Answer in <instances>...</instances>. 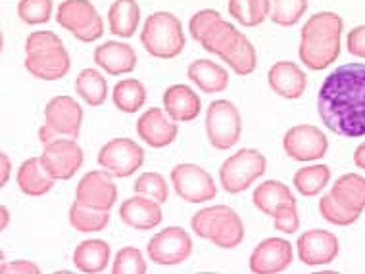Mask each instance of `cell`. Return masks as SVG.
Here are the masks:
<instances>
[{
  "instance_id": "cell-42",
  "label": "cell",
  "mask_w": 365,
  "mask_h": 274,
  "mask_svg": "<svg viewBox=\"0 0 365 274\" xmlns=\"http://www.w3.org/2000/svg\"><path fill=\"white\" fill-rule=\"evenodd\" d=\"M346 48L352 56L365 60V25H358L348 33Z\"/></svg>"
},
{
  "instance_id": "cell-38",
  "label": "cell",
  "mask_w": 365,
  "mask_h": 274,
  "mask_svg": "<svg viewBox=\"0 0 365 274\" xmlns=\"http://www.w3.org/2000/svg\"><path fill=\"white\" fill-rule=\"evenodd\" d=\"M146 261L143 251L133 246L121 248L112 263L113 274H145L146 273Z\"/></svg>"
},
{
  "instance_id": "cell-13",
  "label": "cell",
  "mask_w": 365,
  "mask_h": 274,
  "mask_svg": "<svg viewBox=\"0 0 365 274\" xmlns=\"http://www.w3.org/2000/svg\"><path fill=\"white\" fill-rule=\"evenodd\" d=\"M146 253L152 263L162 267L181 265L192 253V238L181 226H165L148 240Z\"/></svg>"
},
{
  "instance_id": "cell-8",
  "label": "cell",
  "mask_w": 365,
  "mask_h": 274,
  "mask_svg": "<svg viewBox=\"0 0 365 274\" xmlns=\"http://www.w3.org/2000/svg\"><path fill=\"white\" fill-rule=\"evenodd\" d=\"M267 162L254 148H242L229 156L220 167V182L229 194H240L252 186L259 176H264Z\"/></svg>"
},
{
  "instance_id": "cell-5",
  "label": "cell",
  "mask_w": 365,
  "mask_h": 274,
  "mask_svg": "<svg viewBox=\"0 0 365 274\" xmlns=\"http://www.w3.org/2000/svg\"><path fill=\"white\" fill-rule=\"evenodd\" d=\"M189 33L202 48L210 54H215L221 60L231 50L237 48V44L246 37L231 21L221 18V14L214 8L196 12L189 21Z\"/></svg>"
},
{
  "instance_id": "cell-35",
  "label": "cell",
  "mask_w": 365,
  "mask_h": 274,
  "mask_svg": "<svg viewBox=\"0 0 365 274\" xmlns=\"http://www.w3.org/2000/svg\"><path fill=\"white\" fill-rule=\"evenodd\" d=\"M221 62L227 63L237 75L246 77V75L252 73L254 69H256V65H258V54H256V48H254V44L250 43V38L245 37L239 44H237V48L231 50Z\"/></svg>"
},
{
  "instance_id": "cell-19",
  "label": "cell",
  "mask_w": 365,
  "mask_h": 274,
  "mask_svg": "<svg viewBox=\"0 0 365 274\" xmlns=\"http://www.w3.org/2000/svg\"><path fill=\"white\" fill-rule=\"evenodd\" d=\"M137 135L150 148H165L171 142H175L179 125L165 113V110L150 107L137 121Z\"/></svg>"
},
{
  "instance_id": "cell-39",
  "label": "cell",
  "mask_w": 365,
  "mask_h": 274,
  "mask_svg": "<svg viewBox=\"0 0 365 274\" xmlns=\"http://www.w3.org/2000/svg\"><path fill=\"white\" fill-rule=\"evenodd\" d=\"M54 12L52 0H19L18 16L27 25L48 23Z\"/></svg>"
},
{
  "instance_id": "cell-40",
  "label": "cell",
  "mask_w": 365,
  "mask_h": 274,
  "mask_svg": "<svg viewBox=\"0 0 365 274\" xmlns=\"http://www.w3.org/2000/svg\"><path fill=\"white\" fill-rule=\"evenodd\" d=\"M319 213H322V217L327 223L334 224V226H350V224H354L359 218V215L348 211V209L340 206L339 201L331 196V192L325 194L319 199Z\"/></svg>"
},
{
  "instance_id": "cell-6",
  "label": "cell",
  "mask_w": 365,
  "mask_h": 274,
  "mask_svg": "<svg viewBox=\"0 0 365 274\" xmlns=\"http://www.w3.org/2000/svg\"><path fill=\"white\" fill-rule=\"evenodd\" d=\"M140 43L150 56L160 60H173L185 48L187 37L175 14L154 12L145 19Z\"/></svg>"
},
{
  "instance_id": "cell-4",
  "label": "cell",
  "mask_w": 365,
  "mask_h": 274,
  "mask_svg": "<svg viewBox=\"0 0 365 274\" xmlns=\"http://www.w3.org/2000/svg\"><path fill=\"white\" fill-rule=\"evenodd\" d=\"M190 226L198 238L221 249H233L245 240V224L233 207L210 206L204 207L190 218Z\"/></svg>"
},
{
  "instance_id": "cell-15",
  "label": "cell",
  "mask_w": 365,
  "mask_h": 274,
  "mask_svg": "<svg viewBox=\"0 0 365 274\" xmlns=\"http://www.w3.org/2000/svg\"><path fill=\"white\" fill-rule=\"evenodd\" d=\"M83 149L76 142V138H56L44 144L41 162L48 171L52 179L56 181H70L71 176L81 169Z\"/></svg>"
},
{
  "instance_id": "cell-14",
  "label": "cell",
  "mask_w": 365,
  "mask_h": 274,
  "mask_svg": "<svg viewBox=\"0 0 365 274\" xmlns=\"http://www.w3.org/2000/svg\"><path fill=\"white\" fill-rule=\"evenodd\" d=\"M283 149L294 162H317L327 154L329 140L315 125H294L284 132Z\"/></svg>"
},
{
  "instance_id": "cell-45",
  "label": "cell",
  "mask_w": 365,
  "mask_h": 274,
  "mask_svg": "<svg viewBox=\"0 0 365 274\" xmlns=\"http://www.w3.org/2000/svg\"><path fill=\"white\" fill-rule=\"evenodd\" d=\"M354 163H356V167L364 169L365 171V142H361L356 148V152H354Z\"/></svg>"
},
{
  "instance_id": "cell-26",
  "label": "cell",
  "mask_w": 365,
  "mask_h": 274,
  "mask_svg": "<svg viewBox=\"0 0 365 274\" xmlns=\"http://www.w3.org/2000/svg\"><path fill=\"white\" fill-rule=\"evenodd\" d=\"M187 75L204 94H220L229 87V73L225 68H221L220 63L206 60V58L190 63Z\"/></svg>"
},
{
  "instance_id": "cell-2",
  "label": "cell",
  "mask_w": 365,
  "mask_h": 274,
  "mask_svg": "<svg viewBox=\"0 0 365 274\" xmlns=\"http://www.w3.org/2000/svg\"><path fill=\"white\" fill-rule=\"evenodd\" d=\"M344 21L339 14L317 12L302 25L298 56L308 69L322 71L340 56Z\"/></svg>"
},
{
  "instance_id": "cell-16",
  "label": "cell",
  "mask_w": 365,
  "mask_h": 274,
  "mask_svg": "<svg viewBox=\"0 0 365 274\" xmlns=\"http://www.w3.org/2000/svg\"><path fill=\"white\" fill-rule=\"evenodd\" d=\"M76 199L83 206L95 207L110 211L118 201V186L113 184V174L101 169V171H88L77 184Z\"/></svg>"
},
{
  "instance_id": "cell-10",
  "label": "cell",
  "mask_w": 365,
  "mask_h": 274,
  "mask_svg": "<svg viewBox=\"0 0 365 274\" xmlns=\"http://www.w3.org/2000/svg\"><path fill=\"white\" fill-rule=\"evenodd\" d=\"M206 137L215 149H231L242 135V117L233 102L215 100L206 110Z\"/></svg>"
},
{
  "instance_id": "cell-23",
  "label": "cell",
  "mask_w": 365,
  "mask_h": 274,
  "mask_svg": "<svg viewBox=\"0 0 365 274\" xmlns=\"http://www.w3.org/2000/svg\"><path fill=\"white\" fill-rule=\"evenodd\" d=\"M164 110L177 123H189L195 121L202 112L200 96L189 85H171L162 96Z\"/></svg>"
},
{
  "instance_id": "cell-46",
  "label": "cell",
  "mask_w": 365,
  "mask_h": 274,
  "mask_svg": "<svg viewBox=\"0 0 365 274\" xmlns=\"http://www.w3.org/2000/svg\"><path fill=\"white\" fill-rule=\"evenodd\" d=\"M0 213H2V223H0V228L4 231L8 226V221H10V213H8V207L2 206L0 207Z\"/></svg>"
},
{
  "instance_id": "cell-30",
  "label": "cell",
  "mask_w": 365,
  "mask_h": 274,
  "mask_svg": "<svg viewBox=\"0 0 365 274\" xmlns=\"http://www.w3.org/2000/svg\"><path fill=\"white\" fill-rule=\"evenodd\" d=\"M76 93L87 106L98 107L108 98V81L98 69H83L76 79Z\"/></svg>"
},
{
  "instance_id": "cell-32",
  "label": "cell",
  "mask_w": 365,
  "mask_h": 274,
  "mask_svg": "<svg viewBox=\"0 0 365 274\" xmlns=\"http://www.w3.org/2000/svg\"><path fill=\"white\" fill-rule=\"evenodd\" d=\"M70 224L77 232H101L110 224V211L83 206L81 201H73L70 207Z\"/></svg>"
},
{
  "instance_id": "cell-33",
  "label": "cell",
  "mask_w": 365,
  "mask_h": 274,
  "mask_svg": "<svg viewBox=\"0 0 365 274\" xmlns=\"http://www.w3.org/2000/svg\"><path fill=\"white\" fill-rule=\"evenodd\" d=\"M229 14L245 27L262 25L271 14V0H229Z\"/></svg>"
},
{
  "instance_id": "cell-18",
  "label": "cell",
  "mask_w": 365,
  "mask_h": 274,
  "mask_svg": "<svg viewBox=\"0 0 365 274\" xmlns=\"http://www.w3.org/2000/svg\"><path fill=\"white\" fill-rule=\"evenodd\" d=\"M298 257L304 265L308 267H319V265H329L336 259L340 251L339 238L329 231H306L300 234L298 242Z\"/></svg>"
},
{
  "instance_id": "cell-37",
  "label": "cell",
  "mask_w": 365,
  "mask_h": 274,
  "mask_svg": "<svg viewBox=\"0 0 365 274\" xmlns=\"http://www.w3.org/2000/svg\"><path fill=\"white\" fill-rule=\"evenodd\" d=\"M133 190L135 194H140V196H146V198L156 199L158 204H165L168 198H170V186L168 182L160 173H154V171H148V173H143L133 184Z\"/></svg>"
},
{
  "instance_id": "cell-28",
  "label": "cell",
  "mask_w": 365,
  "mask_h": 274,
  "mask_svg": "<svg viewBox=\"0 0 365 274\" xmlns=\"http://www.w3.org/2000/svg\"><path fill=\"white\" fill-rule=\"evenodd\" d=\"M140 23V6L137 0H115L108 10L110 33L115 37L131 38Z\"/></svg>"
},
{
  "instance_id": "cell-25",
  "label": "cell",
  "mask_w": 365,
  "mask_h": 274,
  "mask_svg": "<svg viewBox=\"0 0 365 274\" xmlns=\"http://www.w3.org/2000/svg\"><path fill=\"white\" fill-rule=\"evenodd\" d=\"M16 179H18L19 192L31 198L48 194L56 184V179H52L48 171L44 169L41 157H29L27 162L21 163Z\"/></svg>"
},
{
  "instance_id": "cell-29",
  "label": "cell",
  "mask_w": 365,
  "mask_h": 274,
  "mask_svg": "<svg viewBox=\"0 0 365 274\" xmlns=\"http://www.w3.org/2000/svg\"><path fill=\"white\" fill-rule=\"evenodd\" d=\"M110 255H112L110 243L93 238V240H85L77 246L73 251V265L81 273H102L110 265Z\"/></svg>"
},
{
  "instance_id": "cell-41",
  "label": "cell",
  "mask_w": 365,
  "mask_h": 274,
  "mask_svg": "<svg viewBox=\"0 0 365 274\" xmlns=\"http://www.w3.org/2000/svg\"><path fill=\"white\" fill-rule=\"evenodd\" d=\"M273 226L279 232L294 234L300 228V217H298V206H289L273 217Z\"/></svg>"
},
{
  "instance_id": "cell-22",
  "label": "cell",
  "mask_w": 365,
  "mask_h": 274,
  "mask_svg": "<svg viewBox=\"0 0 365 274\" xmlns=\"http://www.w3.org/2000/svg\"><path fill=\"white\" fill-rule=\"evenodd\" d=\"M95 63L108 75H127L137 68V52L131 44L108 41L95 48Z\"/></svg>"
},
{
  "instance_id": "cell-27",
  "label": "cell",
  "mask_w": 365,
  "mask_h": 274,
  "mask_svg": "<svg viewBox=\"0 0 365 274\" xmlns=\"http://www.w3.org/2000/svg\"><path fill=\"white\" fill-rule=\"evenodd\" d=\"M331 196L344 209L361 215L365 209V179L358 173L342 174L334 181Z\"/></svg>"
},
{
  "instance_id": "cell-36",
  "label": "cell",
  "mask_w": 365,
  "mask_h": 274,
  "mask_svg": "<svg viewBox=\"0 0 365 274\" xmlns=\"http://www.w3.org/2000/svg\"><path fill=\"white\" fill-rule=\"evenodd\" d=\"M308 10V0H271L269 19L281 27L296 25Z\"/></svg>"
},
{
  "instance_id": "cell-34",
  "label": "cell",
  "mask_w": 365,
  "mask_h": 274,
  "mask_svg": "<svg viewBox=\"0 0 365 274\" xmlns=\"http://www.w3.org/2000/svg\"><path fill=\"white\" fill-rule=\"evenodd\" d=\"M329 181H331V169H329V165H323V163H315V165L300 169L292 179L294 188L304 198L317 196L323 188L327 186Z\"/></svg>"
},
{
  "instance_id": "cell-11",
  "label": "cell",
  "mask_w": 365,
  "mask_h": 274,
  "mask_svg": "<svg viewBox=\"0 0 365 274\" xmlns=\"http://www.w3.org/2000/svg\"><path fill=\"white\" fill-rule=\"evenodd\" d=\"M96 162L115 179H127L143 167L145 149L131 138H113L102 146Z\"/></svg>"
},
{
  "instance_id": "cell-17",
  "label": "cell",
  "mask_w": 365,
  "mask_h": 274,
  "mask_svg": "<svg viewBox=\"0 0 365 274\" xmlns=\"http://www.w3.org/2000/svg\"><path fill=\"white\" fill-rule=\"evenodd\" d=\"M294 251L284 238H265L254 248L250 255V270L256 274H277L290 267Z\"/></svg>"
},
{
  "instance_id": "cell-7",
  "label": "cell",
  "mask_w": 365,
  "mask_h": 274,
  "mask_svg": "<svg viewBox=\"0 0 365 274\" xmlns=\"http://www.w3.org/2000/svg\"><path fill=\"white\" fill-rule=\"evenodd\" d=\"M83 125V107L71 96H54L44 107V125L38 129V140L48 144L56 138L79 137Z\"/></svg>"
},
{
  "instance_id": "cell-43",
  "label": "cell",
  "mask_w": 365,
  "mask_h": 274,
  "mask_svg": "<svg viewBox=\"0 0 365 274\" xmlns=\"http://www.w3.org/2000/svg\"><path fill=\"white\" fill-rule=\"evenodd\" d=\"M0 270L4 274H38L41 273V268L35 265L33 261H10L8 263H2V267Z\"/></svg>"
},
{
  "instance_id": "cell-21",
  "label": "cell",
  "mask_w": 365,
  "mask_h": 274,
  "mask_svg": "<svg viewBox=\"0 0 365 274\" xmlns=\"http://www.w3.org/2000/svg\"><path fill=\"white\" fill-rule=\"evenodd\" d=\"M267 83L271 90L279 94L281 98L298 100L302 98L308 87V77L298 68L294 62H277L273 63L267 73Z\"/></svg>"
},
{
  "instance_id": "cell-1",
  "label": "cell",
  "mask_w": 365,
  "mask_h": 274,
  "mask_svg": "<svg viewBox=\"0 0 365 274\" xmlns=\"http://www.w3.org/2000/svg\"><path fill=\"white\" fill-rule=\"evenodd\" d=\"M317 110L334 135L365 137V63H342L333 69L317 93Z\"/></svg>"
},
{
  "instance_id": "cell-3",
  "label": "cell",
  "mask_w": 365,
  "mask_h": 274,
  "mask_svg": "<svg viewBox=\"0 0 365 274\" xmlns=\"http://www.w3.org/2000/svg\"><path fill=\"white\" fill-rule=\"evenodd\" d=\"M26 69L41 81H60L70 73L71 58L56 33L33 31L26 38Z\"/></svg>"
},
{
  "instance_id": "cell-9",
  "label": "cell",
  "mask_w": 365,
  "mask_h": 274,
  "mask_svg": "<svg viewBox=\"0 0 365 274\" xmlns=\"http://www.w3.org/2000/svg\"><path fill=\"white\" fill-rule=\"evenodd\" d=\"M56 21L81 43H95L104 35V21L88 0H63L56 10Z\"/></svg>"
},
{
  "instance_id": "cell-24",
  "label": "cell",
  "mask_w": 365,
  "mask_h": 274,
  "mask_svg": "<svg viewBox=\"0 0 365 274\" xmlns=\"http://www.w3.org/2000/svg\"><path fill=\"white\" fill-rule=\"evenodd\" d=\"M254 206L267 217H275L281 209L289 206H296L294 194L281 181H265L256 186L252 194Z\"/></svg>"
},
{
  "instance_id": "cell-12",
  "label": "cell",
  "mask_w": 365,
  "mask_h": 274,
  "mask_svg": "<svg viewBox=\"0 0 365 274\" xmlns=\"http://www.w3.org/2000/svg\"><path fill=\"white\" fill-rule=\"evenodd\" d=\"M171 184L177 196L187 204H204L217 196L212 174L195 163H179L171 169Z\"/></svg>"
},
{
  "instance_id": "cell-20",
  "label": "cell",
  "mask_w": 365,
  "mask_h": 274,
  "mask_svg": "<svg viewBox=\"0 0 365 274\" xmlns=\"http://www.w3.org/2000/svg\"><path fill=\"white\" fill-rule=\"evenodd\" d=\"M120 217L127 226L135 231H154L162 223V204L137 194L121 204Z\"/></svg>"
},
{
  "instance_id": "cell-44",
  "label": "cell",
  "mask_w": 365,
  "mask_h": 274,
  "mask_svg": "<svg viewBox=\"0 0 365 274\" xmlns=\"http://www.w3.org/2000/svg\"><path fill=\"white\" fill-rule=\"evenodd\" d=\"M10 171H12V162L8 154H0V186H6L8 179H10Z\"/></svg>"
},
{
  "instance_id": "cell-31",
  "label": "cell",
  "mask_w": 365,
  "mask_h": 274,
  "mask_svg": "<svg viewBox=\"0 0 365 274\" xmlns=\"http://www.w3.org/2000/svg\"><path fill=\"white\" fill-rule=\"evenodd\" d=\"M115 107L123 113H137L146 102V88L139 79H121L112 90Z\"/></svg>"
}]
</instances>
